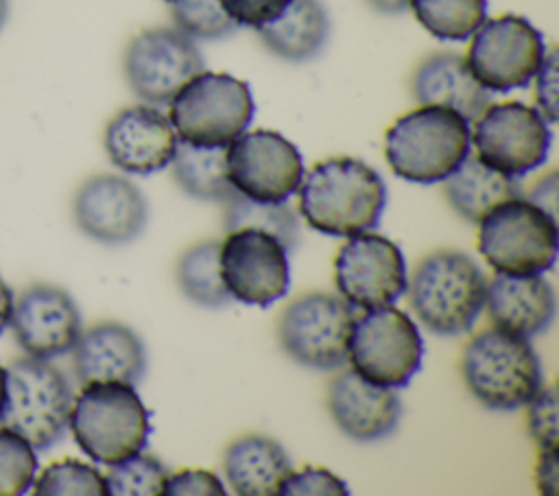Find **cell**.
I'll return each instance as SVG.
<instances>
[{
    "label": "cell",
    "instance_id": "9",
    "mask_svg": "<svg viewBox=\"0 0 559 496\" xmlns=\"http://www.w3.org/2000/svg\"><path fill=\"white\" fill-rule=\"evenodd\" d=\"M347 358L365 380L397 389L419 371L424 341L415 321L389 304L356 317Z\"/></svg>",
    "mask_w": 559,
    "mask_h": 496
},
{
    "label": "cell",
    "instance_id": "45",
    "mask_svg": "<svg viewBox=\"0 0 559 496\" xmlns=\"http://www.w3.org/2000/svg\"><path fill=\"white\" fill-rule=\"evenodd\" d=\"M2 402H4V367L0 363V411H2Z\"/></svg>",
    "mask_w": 559,
    "mask_h": 496
},
{
    "label": "cell",
    "instance_id": "18",
    "mask_svg": "<svg viewBox=\"0 0 559 496\" xmlns=\"http://www.w3.org/2000/svg\"><path fill=\"white\" fill-rule=\"evenodd\" d=\"M9 328L24 354L55 358L68 354L81 330V312L72 295L55 284H31L13 302Z\"/></svg>",
    "mask_w": 559,
    "mask_h": 496
},
{
    "label": "cell",
    "instance_id": "10",
    "mask_svg": "<svg viewBox=\"0 0 559 496\" xmlns=\"http://www.w3.org/2000/svg\"><path fill=\"white\" fill-rule=\"evenodd\" d=\"M544 55L542 33L522 15L507 13L485 20L472 33L465 63L485 90L509 92L528 85Z\"/></svg>",
    "mask_w": 559,
    "mask_h": 496
},
{
    "label": "cell",
    "instance_id": "7",
    "mask_svg": "<svg viewBox=\"0 0 559 496\" xmlns=\"http://www.w3.org/2000/svg\"><path fill=\"white\" fill-rule=\"evenodd\" d=\"M255 105L245 81L201 70L168 103L177 140L192 146H227L253 118Z\"/></svg>",
    "mask_w": 559,
    "mask_h": 496
},
{
    "label": "cell",
    "instance_id": "31",
    "mask_svg": "<svg viewBox=\"0 0 559 496\" xmlns=\"http://www.w3.org/2000/svg\"><path fill=\"white\" fill-rule=\"evenodd\" d=\"M35 496H107L105 474L79 459H61L33 481Z\"/></svg>",
    "mask_w": 559,
    "mask_h": 496
},
{
    "label": "cell",
    "instance_id": "41",
    "mask_svg": "<svg viewBox=\"0 0 559 496\" xmlns=\"http://www.w3.org/2000/svg\"><path fill=\"white\" fill-rule=\"evenodd\" d=\"M528 201L535 203L537 208H542L544 212H548L552 219H557L555 216V205H557V173L555 170H550L546 177H542L535 184Z\"/></svg>",
    "mask_w": 559,
    "mask_h": 496
},
{
    "label": "cell",
    "instance_id": "13",
    "mask_svg": "<svg viewBox=\"0 0 559 496\" xmlns=\"http://www.w3.org/2000/svg\"><path fill=\"white\" fill-rule=\"evenodd\" d=\"M229 184L247 199L280 203L299 190L304 160L299 149L277 131H242L225 151Z\"/></svg>",
    "mask_w": 559,
    "mask_h": 496
},
{
    "label": "cell",
    "instance_id": "39",
    "mask_svg": "<svg viewBox=\"0 0 559 496\" xmlns=\"http://www.w3.org/2000/svg\"><path fill=\"white\" fill-rule=\"evenodd\" d=\"M535 103L537 111L548 125L557 120V50L548 48L535 72Z\"/></svg>",
    "mask_w": 559,
    "mask_h": 496
},
{
    "label": "cell",
    "instance_id": "4",
    "mask_svg": "<svg viewBox=\"0 0 559 496\" xmlns=\"http://www.w3.org/2000/svg\"><path fill=\"white\" fill-rule=\"evenodd\" d=\"M461 376L467 391L493 411L526 406L544 385L542 363L528 339L496 326L465 345Z\"/></svg>",
    "mask_w": 559,
    "mask_h": 496
},
{
    "label": "cell",
    "instance_id": "6",
    "mask_svg": "<svg viewBox=\"0 0 559 496\" xmlns=\"http://www.w3.org/2000/svg\"><path fill=\"white\" fill-rule=\"evenodd\" d=\"M72 400L63 371L50 358L26 354L4 369L0 424L24 437L35 450H46L63 437Z\"/></svg>",
    "mask_w": 559,
    "mask_h": 496
},
{
    "label": "cell",
    "instance_id": "37",
    "mask_svg": "<svg viewBox=\"0 0 559 496\" xmlns=\"http://www.w3.org/2000/svg\"><path fill=\"white\" fill-rule=\"evenodd\" d=\"M236 26L260 28L273 22L290 0H218Z\"/></svg>",
    "mask_w": 559,
    "mask_h": 496
},
{
    "label": "cell",
    "instance_id": "46",
    "mask_svg": "<svg viewBox=\"0 0 559 496\" xmlns=\"http://www.w3.org/2000/svg\"><path fill=\"white\" fill-rule=\"evenodd\" d=\"M164 2H168V4H170V2H175V0H164Z\"/></svg>",
    "mask_w": 559,
    "mask_h": 496
},
{
    "label": "cell",
    "instance_id": "28",
    "mask_svg": "<svg viewBox=\"0 0 559 496\" xmlns=\"http://www.w3.org/2000/svg\"><path fill=\"white\" fill-rule=\"evenodd\" d=\"M218 253V240H201L188 247L177 262V284L181 293L205 308H221L231 299L221 277Z\"/></svg>",
    "mask_w": 559,
    "mask_h": 496
},
{
    "label": "cell",
    "instance_id": "44",
    "mask_svg": "<svg viewBox=\"0 0 559 496\" xmlns=\"http://www.w3.org/2000/svg\"><path fill=\"white\" fill-rule=\"evenodd\" d=\"M9 13H11V0H0V33L9 20Z\"/></svg>",
    "mask_w": 559,
    "mask_h": 496
},
{
    "label": "cell",
    "instance_id": "40",
    "mask_svg": "<svg viewBox=\"0 0 559 496\" xmlns=\"http://www.w3.org/2000/svg\"><path fill=\"white\" fill-rule=\"evenodd\" d=\"M535 479H537V489L546 496H557V450H539V459L535 465Z\"/></svg>",
    "mask_w": 559,
    "mask_h": 496
},
{
    "label": "cell",
    "instance_id": "24",
    "mask_svg": "<svg viewBox=\"0 0 559 496\" xmlns=\"http://www.w3.org/2000/svg\"><path fill=\"white\" fill-rule=\"evenodd\" d=\"M229 487L238 496H275L293 472L286 450L266 435L234 439L223 457Z\"/></svg>",
    "mask_w": 559,
    "mask_h": 496
},
{
    "label": "cell",
    "instance_id": "14",
    "mask_svg": "<svg viewBox=\"0 0 559 496\" xmlns=\"http://www.w3.org/2000/svg\"><path fill=\"white\" fill-rule=\"evenodd\" d=\"M124 76L133 94L148 105H168L186 81L205 70L203 57L181 31L146 28L124 50Z\"/></svg>",
    "mask_w": 559,
    "mask_h": 496
},
{
    "label": "cell",
    "instance_id": "22",
    "mask_svg": "<svg viewBox=\"0 0 559 496\" xmlns=\"http://www.w3.org/2000/svg\"><path fill=\"white\" fill-rule=\"evenodd\" d=\"M487 315L496 328L535 336L550 328L557 310L552 286L537 275L498 273L485 291Z\"/></svg>",
    "mask_w": 559,
    "mask_h": 496
},
{
    "label": "cell",
    "instance_id": "12",
    "mask_svg": "<svg viewBox=\"0 0 559 496\" xmlns=\"http://www.w3.org/2000/svg\"><path fill=\"white\" fill-rule=\"evenodd\" d=\"M356 315L330 293H308L295 299L280 319L282 350L310 369H336L347 361Z\"/></svg>",
    "mask_w": 559,
    "mask_h": 496
},
{
    "label": "cell",
    "instance_id": "32",
    "mask_svg": "<svg viewBox=\"0 0 559 496\" xmlns=\"http://www.w3.org/2000/svg\"><path fill=\"white\" fill-rule=\"evenodd\" d=\"M168 472L153 454L138 452L109 465L105 474L107 496H164Z\"/></svg>",
    "mask_w": 559,
    "mask_h": 496
},
{
    "label": "cell",
    "instance_id": "23",
    "mask_svg": "<svg viewBox=\"0 0 559 496\" xmlns=\"http://www.w3.org/2000/svg\"><path fill=\"white\" fill-rule=\"evenodd\" d=\"M411 92L419 105L450 107L467 122H474L491 103V92L472 76L465 57L450 50L419 61L411 76Z\"/></svg>",
    "mask_w": 559,
    "mask_h": 496
},
{
    "label": "cell",
    "instance_id": "33",
    "mask_svg": "<svg viewBox=\"0 0 559 496\" xmlns=\"http://www.w3.org/2000/svg\"><path fill=\"white\" fill-rule=\"evenodd\" d=\"M37 474L35 448L17 433L0 426V496H22Z\"/></svg>",
    "mask_w": 559,
    "mask_h": 496
},
{
    "label": "cell",
    "instance_id": "3",
    "mask_svg": "<svg viewBox=\"0 0 559 496\" xmlns=\"http://www.w3.org/2000/svg\"><path fill=\"white\" fill-rule=\"evenodd\" d=\"M469 122L454 109L419 105L400 116L384 135L391 170L413 184L443 181L469 153Z\"/></svg>",
    "mask_w": 559,
    "mask_h": 496
},
{
    "label": "cell",
    "instance_id": "20",
    "mask_svg": "<svg viewBox=\"0 0 559 496\" xmlns=\"http://www.w3.org/2000/svg\"><path fill=\"white\" fill-rule=\"evenodd\" d=\"M328 409L343 435L356 441L389 437L402 417V402L391 387L365 380L354 369L341 371L328 389Z\"/></svg>",
    "mask_w": 559,
    "mask_h": 496
},
{
    "label": "cell",
    "instance_id": "38",
    "mask_svg": "<svg viewBox=\"0 0 559 496\" xmlns=\"http://www.w3.org/2000/svg\"><path fill=\"white\" fill-rule=\"evenodd\" d=\"M225 496L221 479L207 470L186 468L168 474L164 485V496Z\"/></svg>",
    "mask_w": 559,
    "mask_h": 496
},
{
    "label": "cell",
    "instance_id": "43",
    "mask_svg": "<svg viewBox=\"0 0 559 496\" xmlns=\"http://www.w3.org/2000/svg\"><path fill=\"white\" fill-rule=\"evenodd\" d=\"M376 11L386 13V15H395V13H404L408 9L411 0H367Z\"/></svg>",
    "mask_w": 559,
    "mask_h": 496
},
{
    "label": "cell",
    "instance_id": "34",
    "mask_svg": "<svg viewBox=\"0 0 559 496\" xmlns=\"http://www.w3.org/2000/svg\"><path fill=\"white\" fill-rule=\"evenodd\" d=\"M170 17L175 28L190 39H221L238 28L218 0H175Z\"/></svg>",
    "mask_w": 559,
    "mask_h": 496
},
{
    "label": "cell",
    "instance_id": "30",
    "mask_svg": "<svg viewBox=\"0 0 559 496\" xmlns=\"http://www.w3.org/2000/svg\"><path fill=\"white\" fill-rule=\"evenodd\" d=\"M415 20L437 39L461 42L487 20V0H411Z\"/></svg>",
    "mask_w": 559,
    "mask_h": 496
},
{
    "label": "cell",
    "instance_id": "8",
    "mask_svg": "<svg viewBox=\"0 0 559 496\" xmlns=\"http://www.w3.org/2000/svg\"><path fill=\"white\" fill-rule=\"evenodd\" d=\"M557 219L526 197L507 199L478 221V251L496 273H544L557 260Z\"/></svg>",
    "mask_w": 559,
    "mask_h": 496
},
{
    "label": "cell",
    "instance_id": "27",
    "mask_svg": "<svg viewBox=\"0 0 559 496\" xmlns=\"http://www.w3.org/2000/svg\"><path fill=\"white\" fill-rule=\"evenodd\" d=\"M225 151L227 146H192L179 140L170 160L179 188L190 197L221 203L238 192L227 177Z\"/></svg>",
    "mask_w": 559,
    "mask_h": 496
},
{
    "label": "cell",
    "instance_id": "21",
    "mask_svg": "<svg viewBox=\"0 0 559 496\" xmlns=\"http://www.w3.org/2000/svg\"><path fill=\"white\" fill-rule=\"evenodd\" d=\"M72 352V369L81 385L127 382L135 385L146 371L142 339L124 323L103 321L79 334Z\"/></svg>",
    "mask_w": 559,
    "mask_h": 496
},
{
    "label": "cell",
    "instance_id": "5",
    "mask_svg": "<svg viewBox=\"0 0 559 496\" xmlns=\"http://www.w3.org/2000/svg\"><path fill=\"white\" fill-rule=\"evenodd\" d=\"M406 288L424 328L435 334L454 336L467 332L478 319L487 280L467 253L441 249L428 253L417 264Z\"/></svg>",
    "mask_w": 559,
    "mask_h": 496
},
{
    "label": "cell",
    "instance_id": "11",
    "mask_svg": "<svg viewBox=\"0 0 559 496\" xmlns=\"http://www.w3.org/2000/svg\"><path fill=\"white\" fill-rule=\"evenodd\" d=\"M469 140L483 164L509 177H522L546 162L552 133L535 107L507 101L487 105L474 120Z\"/></svg>",
    "mask_w": 559,
    "mask_h": 496
},
{
    "label": "cell",
    "instance_id": "1",
    "mask_svg": "<svg viewBox=\"0 0 559 496\" xmlns=\"http://www.w3.org/2000/svg\"><path fill=\"white\" fill-rule=\"evenodd\" d=\"M384 205V179L356 157L323 160L299 184V212L304 221L328 236L347 238L373 229Z\"/></svg>",
    "mask_w": 559,
    "mask_h": 496
},
{
    "label": "cell",
    "instance_id": "35",
    "mask_svg": "<svg viewBox=\"0 0 559 496\" xmlns=\"http://www.w3.org/2000/svg\"><path fill=\"white\" fill-rule=\"evenodd\" d=\"M528 433L539 450H557V391L544 387L528 400Z\"/></svg>",
    "mask_w": 559,
    "mask_h": 496
},
{
    "label": "cell",
    "instance_id": "29",
    "mask_svg": "<svg viewBox=\"0 0 559 496\" xmlns=\"http://www.w3.org/2000/svg\"><path fill=\"white\" fill-rule=\"evenodd\" d=\"M223 227L227 232L240 227H255L269 232L286 247L288 253L295 251L299 245L297 214L286 205V201L264 203L234 192L229 199L223 201Z\"/></svg>",
    "mask_w": 559,
    "mask_h": 496
},
{
    "label": "cell",
    "instance_id": "17",
    "mask_svg": "<svg viewBox=\"0 0 559 496\" xmlns=\"http://www.w3.org/2000/svg\"><path fill=\"white\" fill-rule=\"evenodd\" d=\"M72 214L87 238L100 245H124L142 234L148 205L140 188L127 177L100 173L79 186Z\"/></svg>",
    "mask_w": 559,
    "mask_h": 496
},
{
    "label": "cell",
    "instance_id": "2",
    "mask_svg": "<svg viewBox=\"0 0 559 496\" xmlns=\"http://www.w3.org/2000/svg\"><path fill=\"white\" fill-rule=\"evenodd\" d=\"M72 400L68 426L96 463L114 465L146 448L151 422L133 385L90 382Z\"/></svg>",
    "mask_w": 559,
    "mask_h": 496
},
{
    "label": "cell",
    "instance_id": "36",
    "mask_svg": "<svg viewBox=\"0 0 559 496\" xmlns=\"http://www.w3.org/2000/svg\"><path fill=\"white\" fill-rule=\"evenodd\" d=\"M282 496H347L349 489L343 479L325 468L306 465L299 472H290L280 487Z\"/></svg>",
    "mask_w": 559,
    "mask_h": 496
},
{
    "label": "cell",
    "instance_id": "25",
    "mask_svg": "<svg viewBox=\"0 0 559 496\" xmlns=\"http://www.w3.org/2000/svg\"><path fill=\"white\" fill-rule=\"evenodd\" d=\"M269 52L284 61H308L321 55L330 39V15L319 0H290L269 24L255 28Z\"/></svg>",
    "mask_w": 559,
    "mask_h": 496
},
{
    "label": "cell",
    "instance_id": "42",
    "mask_svg": "<svg viewBox=\"0 0 559 496\" xmlns=\"http://www.w3.org/2000/svg\"><path fill=\"white\" fill-rule=\"evenodd\" d=\"M13 291L9 288V284L2 280L0 275V334L9 328L11 323V315H13Z\"/></svg>",
    "mask_w": 559,
    "mask_h": 496
},
{
    "label": "cell",
    "instance_id": "19",
    "mask_svg": "<svg viewBox=\"0 0 559 496\" xmlns=\"http://www.w3.org/2000/svg\"><path fill=\"white\" fill-rule=\"evenodd\" d=\"M177 142L168 116L148 103L120 109L103 133L109 162L131 175H151L166 168Z\"/></svg>",
    "mask_w": 559,
    "mask_h": 496
},
{
    "label": "cell",
    "instance_id": "16",
    "mask_svg": "<svg viewBox=\"0 0 559 496\" xmlns=\"http://www.w3.org/2000/svg\"><path fill=\"white\" fill-rule=\"evenodd\" d=\"M334 282L352 308H380L406 293L402 249L386 236L360 232L347 236L334 258Z\"/></svg>",
    "mask_w": 559,
    "mask_h": 496
},
{
    "label": "cell",
    "instance_id": "26",
    "mask_svg": "<svg viewBox=\"0 0 559 496\" xmlns=\"http://www.w3.org/2000/svg\"><path fill=\"white\" fill-rule=\"evenodd\" d=\"M443 194L465 221L478 223L498 203L524 197V190L518 177H509L467 153L443 179Z\"/></svg>",
    "mask_w": 559,
    "mask_h": 496
},
{
    "label": "cell",
    "instance_id": "15",
    "mask_svg": "<svg viewBox=\"0 0 559 496\" xmlns=\"http://www.w3.org/2000/svg\"><path fill=\"white\" fill-rule=\"evenodd\" d=\"M218 262L229 297L242 304L266 308L288 291V251L269 232L229 229L221 243Z\"/></svg>",
    "mask_w": 559,
    "mask_h": 496
}]
</instances>
